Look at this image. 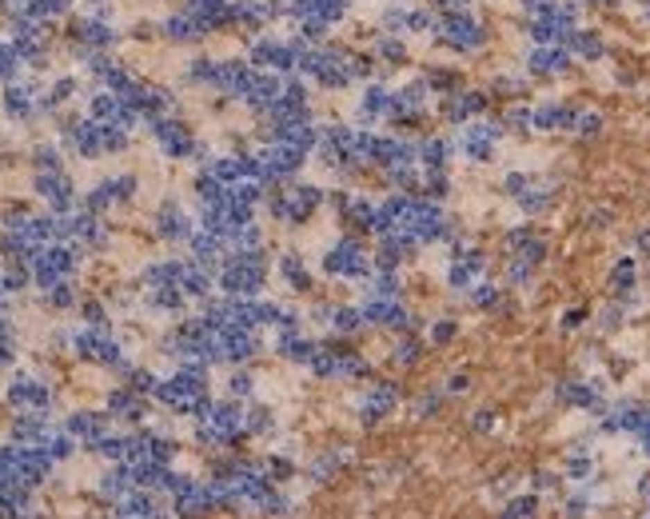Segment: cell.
Returning <instances> with one entry per match:
<instances>
[{"label":"cell","mask_w":650,"mask_h":519,"mask_svg":"<svg viewBox=\"0 0 650 519\" xmlns=\"http://www.w3.org/2000/svg\"><path fill=\"white\" fill-rule=\"evenodd\" d=\"M431 40L451 56H479L491 44V28L471 8H447V12H439V24H435Z\"/></svg>","instance_id":"obj_1"},{"label":"cell","mask_w":650,"mask_h":519,"mask_svg":"<svg viewBox=\"0 0 650 519\" xmlns=\"http://www.w3.org/2000/svg\"><path fill=\"white\" fill-rule=\"evenodd\" d=\"M579 24H583V8L574 0H551L539 17L523 20L531 44H567Z\"/></svg>","instance_id":"obj_2"},{"label":"cell","mask_w":650,"mask_h":519,"mask_svg":"<svg viewBox=\"0 0 650 519\" xmlns=\"http://www.w3.org/2000/svg\"><path fill=\"white\" fill-rule=\"evenodd\" d=\"M431 88L423 76H411V80H403L391 88V104H387V120L395 124V128H415V124H423L431 112Z\"/></svg>","instance_id":"obj_3"},{"label":"cell","mask_w":650,"mask_h":519,"mask_svg":"<svg viewBox=\"0 0 650 519\" xmlns=\"http://www.w3.org/2000/svg\"><path fill=\"white\" fill-rule=\"evenodd\" d=\"M375 268V256L367 252L355 236H339V240L323 252V272L335 280H367Z\"/></svg>","instance_id":"obj_4"},{"label":"cell","mask_w":650,"mask_h":519,"mask_svg":"<svg viewBox=\"0 0 650 519\" xmlns=\"http://www.w3.org/2000/svg\"><path fill=\"white\" fill-rule=\"evenodd\" d=\"M307 40H300V36H259V40H252V65L264 68V72H300V52Z\"/></svg>","instance_id":"obj_5"},{"label":"cell","mask_w":650,"mask_h":519,"mask_svg":"<svg viewBox=\"0 0 650 519\" xmlns=\"http://www.w3.org/2000/svg\"><path fill=\"white\" fill-rule=\"evenodd\" d=\"M264 252L259 248H236V256L223 264V276L220 284L232 296H255L264 288Z\"/></svg>","instance_id":"obj_6"},{"label":"cell","mask_w":650,"mask_h":519,"mask_svg":"<svg viewBox=\"0 0 650 519\" xmlns=\"http://www.w3.org/2000/svg\"><path fill=\"white\" fill-rule=\"evenodd\" d=\"M507 136V128H503V120H471V124H463L459 136H455V148L463 152V160L471 164H491L495 160V148H499V140Z\"/></svg>","instance_id":"obj_7"},{"label":"cell","mask_w":650,"mask_h":519,"mask_svg":"<svg viewBox=\"0 0 650 519\" xmlns=\"http://www.w3.org/2000/svg\"><path fill=\"white\" fill-rule=\"evenodd\" d=\"M491 108V92L487 88H455L451 96H439L435 100V112H439V120L443 124H455V128H463V124H471V120H479V116Z\"/></svg>","instance_id":"obj_8"},{"label":"cell","mask_w":650,"mask_h":519,"mask_svg":"<svg viewBox=\"0 0 650 519\" xmlns=\"http://www.w3.org/2000/svg\"><path fill=\"white\" fill-rule=\"evenodd\" d=\"M255 160H259V180L264 184H284V180H291L307 164V152L287 144V140H268V148Z\"/></svg>","instance_id":"obj_9"},{"label":"cell","mask_w":650,"mask_h":519,"mask_svg":"<svg viewBox=\"0 0 650 519\" xmlns=\"http://www.w3.org/2000/svg\"><path fill=\"white\" fill-rule=\"evenodd\" d=\"M574 68V56L567 44H531L523 56V72L531 80H563Z\"/></svg>","instance_id":"obj_10"},{"label":"cell","mask_w":650,"mask_h":519,"mask_svg":"<svg viewBox=\"0 0 650 519\" xmlns=\"http://www.w3.org/2000/svg\"><path fill=\"white\" fill-rule=\"evenodd\" d=\"M574 116H579V104H574V100L547 96V100H539V104H531V132H571Z\"/></svg>","instance_id":"obj_11"},{"label":"cell","mask_w":650,"mask_h":519,"mask_svg":"<svg viewBox=\"0 0 650 519\" xmlns=\"http://www.w3.org/2000/svg\"><path fill=\"white\" fill-rule=\"evenodd\" d=\"M399 400H403V388H399L395 380H379V384H371V388L364 391V400H359V420L371 427V423L387 420L391 411L399 407Z\"/></svg>","instance_id":"obj_12"},{"label":"cell","mask_w":650,"mask_h":519,"mask_svg":"<svg viewBox=\"0 0 650 519\" xmlns=\"http://www.w3.org/2000/svg\"><path fill=\"white\" fill-rule=\"evenodd\" d=\"M387 104H391V88L383 80H364L359 88V100H355V120L364 124V128H375L379 120H387Z\"/></svg>","instance_id":"obj_13"},{"label":"cell","mask_w":650,"mask_h":519,"mask_svg":"<svg viewBox=\"0 0 650 519\" xmlns=\"http://www.w3.org/2000/svg\"><path fill=\"white\" fill-rule=\"evenodd\" d=\"M359 308H364L367 327H391V332H407V327H411V316H407V308H403V300H379V296H367Z\"/></svg>","instance_id":"obj_14"},{"label":"cell","mask_w":650,"mask_h":519,"mask_svg":"<svg viewBox=\"0 0 650 519\" xmlns=\"http://www.w3.org/2000/svg\"><path fill=\"white\" fill-rule=\"evenodd\" d=\"M284 200H287V224H307L319 212V204L327 200V192L316 188V184H291L284 192Z\"/></svg>","instance_id":"obj_15"},{"label":"cell","mask_w":650,"mask_h":519,"mask_svg":"<svg viewBox=\"0 0 650 519\" xmlns=\"http://www.w3.org/2000/svg\"><path fill=\"white\" fill-rule=\"evenodd\" d=\"M567 49H571V56L579 60V65H603L606 52H610V44H606L603 28H587V24H579V28H574V36L567 40Z\"/></svg>","instance_id":"obj_16"},{"label":"cell","mask_w":650,"mask_h":519,"mask_svg":"<svg viewBox=\"0 0 650 519\" xmlns=\"http://www.w3.org/2000/svg\"><path fill=\"white\" fill-rule=\"evenodd\" d=\"M351 8H355V0H291V20L296 17H319L335 28L339 20L351 17Z\"/></svg>","instance_id":"obj_17"},{"label":"cell","mask_w":650,"mask_h":519,"mask_svg":"<svg viewBox=\"0 0 650 519\" xmlns=\"http://www.w3.org/2000/svg\"><path fill=\"white\" fill-rule=\"evenodd\" d=\"M371 56H375L383 68H403V65H411V44H407V36L379 33L371 40Z\"/></svg>","instance_id":"obj_18"},{"label":"cell","mask_w":650,"mask_h":519,"mask_svg":"<svg viewBox=\"0 0 650 519\" xmlns=\"http://www.w3.org/2000/svg\"><path fill=\"white\" fill-rule=\"evenodd\" d=\"M319 316H323V324L332 327L335 336H355V332L367 327L364 308H355V304H332V308H319Z\"/></svg>","instance_id":"obj_19"},{"label":"cell","mask_w":650,"mask_h":519,"mask_svg":"<svg viewBox=\"0 0 650 519\" xmlns=\"http://www.w3.org/2000/svg\"><path fill=\"white\" fill-rule=\"evenodd\" d=\"M558 400L571 407H590V411H603V388L587 384V380H567L558 384Z\"/></svg>","instance_id":"obj_20"},{"label":"cell","mask_w":650,"mask_h":519,"mask_svg":"<svg viewBox=\"0 0 650 519\" xmlns=\"http://www.w3.org/2000/svg\"><path fill=\"white\" fill-rule=\"evenodd\" d=\"M515 204H519L531 220H535V216H547V212H551V204H555V188H551V184H539V180L531 176V184L515 196Z\"/></svg>","instance_id":"obj_21"},{"label":"cell","mask_w":650,"mask_h":519,"mask_svg":"<svg viewBox=\"0 0 650 519\" xmlns=\"http://www.w3.org/2000/svg\"><path fill=\"white\" fill-rule=\"evenodd\" d=\"M423 80H427V88H431V96L439 100V96H451L455 88H463V72L459 68H451V65H427L423 72H419Z\"/></svg>","instance_id":"obj_22"},{"label":"cell","mask_w":650,"mask_h":519,"mask_svg":"<svg viewBox=\"0 0 650 519\" xmlns=\"http://www.w3.org/2000/svg\"><path fill=\"white\" fill-rule=\"evenodd\" d=\"M275 352L284 359H291V364H311L319 352V343L303 340L300 332H280V340H275Z\"/></svg>","instance_id":"obj_23"},{"label":"cell","mask_w":650,"mask_h":519,"mask_svg":"<svg viewBox=\"0 0 650 519\" xmlns=\"http://www.w3.org/2000/svg\"><path fill=\"white\" fill-rule=\"evenodd\" d=\"M451 152H455V140H447V136H423L419 140V164L423 168H447V160H451Z\"/></svg>","instance_id":"obj_24"},{"label":"cell","mask_w":650,"mask_h":519,"mask_svg":"<svg viewBox=\"0 0 650 519\" xmlns=\"http://www.w3.org/2000/svg\"><path fill=\"white\" fill-rule=\"evenodd\" d=\"M160 136V144L168 148L172 156H188L191 152V132L184 128V124H172V120H156V128H152Z\"/></svg>","instance_id":"obj_25"},{"label":"cell","mask_w":650,"mask_h":519,"mask_svg":"<svg viewBox=\"0 0 650 519\" xmlns=\"http://www.w3.org/2000/svg\"><path fill=\"white\" fill-rule=\"evenodd\" d=\"M104 427H108V420L96 416V411H76V416L68 420V432L76 439H84V443H100V439H104Z\"/></svg>","instance_id":"obj_26"},{"label":"cell","mask_w":650,"mask_h":519,"mask_svg":"<svg viewBox=\"0 0 650 519\" xmlns=\"http://www.w3.org/2000/svg\"><path fill=\"white\" fill-rule=\"evenodd\" d=\"M8 395H12V404H20V407H36V411H40V407L48 404V388H44V384H36V380H28V375L12 380Z\"/></svg>","instance_id":"obj_27"},{"label":"cell","mask_w":650,"mask_h":519,"mask_svg":"<svg viewBox=\"0 0 650 519\" xmlns=\"http://www.w3.org/2000/svg\"><path fill=\"white\" fill-rule=\"evenodd\" d=\"M36 188H40V196H44L52 208H68L72 204V184L60 172H44V176L36 180Z\"/></svg>","instance_id":"obj_28"},{"label":"cell","mask_w":650,"mask_h":519,"mask_svg":"<svg viewBox=\"0 0 650 519\" xmlns=\"http://www.w3.org/2000/svg\"><path fill=\"white\" fill-rule=\"evenodd\" d=\"M280 276H284L287 288H296V292H307V288H311V272H307V264H303L300 252H284V256H280Z\"/></svg>","instance_id":"obj_29"},{"label":"cell","mask_w":650,"mask_h":519,"mask_svg":"<svg viewBox=\"0 0 650 519\" xmlns=\"http://www.w3.org/2000/svg\"><path fill=\"white\" fill-rule=\"evenodd\" d=\"M635 284H638V264H635V256H619V260H615V268H610V292H615V296H626V300H631Z\"/></svg>","instance_id":"obj_30"},{"label":"cell","mask_w":650,"mask_h":519,"mask_svg":"<svg viewBox=\"0 0 650 519\" xmlns=\"http://www.w3.org/2000/svg\"><path fill=\"white\" fill-rule=\"evenodd\" d=\"M419 359H423V340L411 336V332H403L395 340V348H391V364H395V368H415Z\"/></svg>","instance_id":"obj_31"},{"label":"cell","mask_w":650,"mask_h":519,"mask_svg":"<svg viewBox=\"0 0 650 519\" xmlns=\"http://www.w3.org/2000/svg\"><path fill=\"white\" fill-rule=\"evenodd\" d=\"M375 208H379V204H371L367 196H351L343 220H348V224H355L359 232H375Z\"/></svg>","instance_id":"obj_32"},{"label":"cell","mask_w":650,"mask_h":519,"mask_svg":"<svg viewBox=\"0 0 650 519\" xmlns=\"http://www.w3.org/2000/svg\"><path fill=\"white\" fill-rule=\"evenodd\" d=\"M160 236H168V240H188L191 236L188 216L176 208V204H168V208L160 212Z\"/></svg>","instance_id":"obj_33"},{"label":"cell","mask_w":650,"mask_h":519,"mask_svg":"<svg viewBox=\"0 0 650 519\" xmlns=\"http://www.w3.org/2000/svg\"><path fill=\"white\" fill-rule=\"evenodd\" d=\"M367 296H379V300H403V280L395 272H379V276H367Z\"/></svg>","instance_id":"obj_34"},{"label":"cell","mask_w":650,"mask_h":519,"mask_svg":"<svg viewBox=\"0 0 650 519\" xmlns=\"http://www.w3.org/2000/svg\"><path fill=\"white\" fill-rule=\"evenodd\" d=\"M387 184H391L395 192L419 196V188H423V176H419V168H415V164H403V168H387Z\"/></svg>","instance_id":"obj_35"},{"label":"cell","mask_w":650,"mask_h":519,"mask_svg":"<svg viewBox=\"0 0 650 519\" xmlns=\"http://www.w3.org/2000/svg\"><path fill=\"white\" fill-rule=\"evenodd\" d=\"M606 128V116L599 112V108H579V116H574V136H583V140H595V136H603Z\"/></svg>","instance_id":"obj_36"},{"label":"cell","mask_w":650,"mask_h":519,"mask_svg":"<svg viewBox=\"0 0 650 519\" xmlns=\"http://www.w3.org/2000/svg\"><path fill=\"white\" fill-rule=\"evenodd\" d=\"M499 296H503V288L499 284H491V280H479V284H471L467 288V304L471 308H499Z\"/></svg>","instance_id":"obj_37"},{"label":"cell","mask_w":650,"mask_h":519,"mask_svg":"<svg viewBox=\"0 0 650 519\" xmlns=\"http://www.w3.org/2000/svg\"><path fill=\"white\" fill-rule=\"evenodd\" d=\"M419 196H427V200H447V196H451V176H447V168H427Z\"/></svg>","instance_id":"obj_38"},{"label":"cell","mask_w":650,"mask_h":519,"mask_svg":"<svg viewBox=\"0 0 650 519\" xmlns=\"http://www.w3.org/2000/svg\"><path fill=\"white\" fill-rule=\"evenodd\" d=\"M527 80H531V76H511V72H499V76L491 80V88H487V92H491V96L519 100V96H527Z\"/></svg>","instance_id":"obj_39"},{"label":"cell","mask_w":650,"mask_h":519,"mask_svg":"<svg viewBox=\"0 0 650 519\" xmlns=\"http://www.w3.org/2000/svg\"><path fill=\"white\" fill-rule=\"evenodd\" d=\"M499 120H503V128H511V132H531V104L515 100V104H511Z\"/></svg>","instance_id":"obj_40"},{"label":"cell","mask_w":650,"mask_h":519,"mask_svg":"<svg viewBox=\"0 0 650 519\" xmlns=\"http://www.w3.org/2000/svg\"><path fill=\"white\" fill-rule=\"evenodd\" d=\"M427 336H431V343H435V348H443V343H451L455 336H459V324H455L451 316H439V320H431Z\"/></svg>","instance_id":"obj_41"},{"label":"cell","mask_w":650,"mask_h":519,"mask_svg":"<svg viewBox=\"0 0 650 519\" xmlns=\"http://www.w3.org/2000/svg\"><path fill=\"white\" fill-rule=\"evenodd\" d=\"M343 463H348V452H343V448H332V452L316 463V479H327V475H332L335 468H343Z\"/></svg>","instance_id":"obj_42"},{"label":"cell","mask_w":650,"mask_h":519,"mask_svg":"<svg viewBox=\"0 0 650 519\" xmlns=\"http://www.w3.org/2000/svg\"><path fill=\"white\" fill-rule=\"evenodd\" d=\"M243 432H271V411L268 407H252L243 416Z\"/></svg>","instance_id":"obj_43"},{"label":"cell","mask_w":650,"mask_h":519,"mask_svg":"<svg viewBox=\"0 0 650 519\" xmlns=\"http://www.w3.org/2000/svg\"><path fill=\"white\" fill-rule=\"evenodd\" d=\"M535 516V495H523V500L507 503V511H503V519H531Z\"/></svg>","instance_id":"obj_44"},{"label":"cell","mask_w":650,"mask_h":519,"mask_svg":"<svg viewBox=\"0 0 650 519\" xmlns=\"http://www.w3.org/2000/svg\"><path fill=\"white\" fill-rule=\"evenodd\" d=\"M527 184H531V176H527V172H507V176H503V192H507V196H519Z\"/></svg>","instance_id":"obj_45"},{"label":"cell","mask_w":650,"mask_h":519,"mask_svg":"<svg viewBox=\"0 0 650 519\" xmlns=\"http://www.w3.org/2000/svg\"><path fill=\"white\" fill-rule=\"evenodd\" d=\"M443 395H447V391H427V395L419 400V407H415V411H419V416L427 420L431 411H439V404H443Z\"/></svg>","instance_id":"obj_46"},{"label":"cell","mask_w":650,"mask_h":519,"mask_svg":"<svg viewBox=\"0 0 650 519\" xmlns=\"http://www.w3.org/2000/svg\"><path fill=\"white\" fill-rule=\"evenodd\" d=\"M583 320H587V308H567L563 312V332H574V327H583Z\"/></svg>","instance_id":"obj_47"},{"label":"cell","mask_w":650,"mask_h":519,"mask_svg":"<svg viewBox=\"0 0 650 519\" xmlns=\"http://www.w3.org/2000/svg\"><path fill=\"white\" fill-rule=\"evenodd\" d=\"M447 395H463V391H471V375H467V372H455V375H451V380H447Z\"/></svg>","instance_id":"obj_48"},{"label":"cell","mask_w":650,"mask_h":519,"mask_svg":"<svg viewBox=\"0 0 650 519\" xmlns=\"http://www.w3.org/2000/svg\"><path fill=\"white\" fill-rule=\"evenodd\" d=\"M351 196H355V192H348V188H335V192H327V204L335 208V216H343V212H348Z\"/></svg>","instance_id":"obj_49"},{"label":"cell","mask_w":650,"mask_h":519,"mask_svg":"<svg viewBox=\"0 0 650 519\" xmlns=\"http://www.w3.org/2000/svg\"><path fill=\"white\" fill-rule=\"evenodd\" d=\"M232 395H252V375H248V372L232 375Z\"/></svg>","instance_id":"obj_50"},{"label":"cell","mask_w":650,"mask_h":519,"mask_svg":"<svg viewBox=\"0 0 650 519\" xmlns=\"http://www.w3.org/2000/svg\"><path fill=\"white\" fill-rule=\"evenodd\" d=\"M547 4H551V0H519V12H523V20H531V17H539Z\"/></svg>","instance_id":"obj_51"},{"label":"cell","mask_w":650,"mask_h":519,"mask_svg":"<svg viewBox=\"0 0 650 519\" xmlns=\"http://www.w3.org/2000/svg\"><path fill=\"white\" fill-rule=\"evenodd\" d=\"M599 324H603V332H615V327L622 324V312H619V308H606V312H603V320H599Z\"/></svg>","instance_id":"obj_52"},{"label":"cell","mask_w":650,"mask_h":519,"mask_svg":"<svg viewBox=\"0 0 650 519\" xmlns=\"http://www.w3.org/2000/svg\"><path fill=\"white\" fill-rule=\"evenodd\" d=\"M471 423H475V432H491L495 427V411H475V420Z\"/></svg>","instance_id":"obj_53"},{"label":"cell","mask_w":650,"mask_h":519,"mask_svg":"<svg viewBox=\"0 0 650 519\" xmlns=\"http://www.w3.org/2000/svg\"><path fill=\"white\" fill-rule=\"evenodd\" d=\"M579 8H619V4H626V0H574Z\"/></svg>","instance_id":"obj_54"},{"label":"cell","mask_w":650,"mask_h":519,"mask_svg":"<svg viewBox=\"0 0 650 519\" xmlns=\"http://www.w3.org/2000/svg\"><path fill=\"white\" fill-rule=\"evenodd\" d=\"M606 220H610V212H606V208L590 212V228H606Z\"/></svg>","instance_id":"obj_55"},{"label":"cell","mask_w":650,"mask_h":519,"mask_svg":"<svg viewBox=\"0 0 650 519\" xmlns=\"http://www.w3.org/2000/svg\"><path fill=\"white\" fill-rule=\"evenodd\" d=\"M638 252H650V228H647V232H638Z\"/></svg>","instance_id":"obj_56"},{"label":"cell","mask_w":650,"mask_h":519,"mask_svg":"<svg viewBox=\"0 0 650 519\" xmlns=\"http://www.w3.org/2000/svg\"><path fill=\"white\" fill-rule=\"evenodd\" d=\"M638 12H642V20L650 24V0H638Z\"/></svg>","instance_id":"obj_57"}]
</instances>
